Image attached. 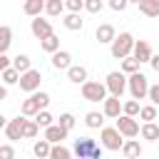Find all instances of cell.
I'll list each match as a JSON object with an SVG mask.
<instances>
[{"label":"cell","instance_id":"obj_38","mask_svg":"<svg viewBox=\"0 0 159 159\" xmlns=\"http://www.w3.org/2000/svg\"><path fill=\"white\" fill-rule=\"evenodd\" d=\"M102 7H104L102 0H84V10H87V12H99Z\"/></svg>","mask_w":159,"mask_h":159},{"label":"cell","instance_id":"obj_36","mask_svg":"<svg viewBox=\"0 0 159 159\" xmlns=\"http://www.w3.org/2000/svg\"><path fill=\"white\" fill-rule=\"evenodd\" d=\"M65 7H67L72 15H80V12L84 10V0H67V2H65Z\"/></svg>","mask_w":159,"mask_h":159},{"label":"cell","instance_id":"obj_23","mask_svg":"<svg viewBox=\"0 0 159 159\" xmlns=\"http://www.w3.org/2000/svg\"><path fill=\"white\" fill-rule=\"evenodd\" d=\"M10 42H12V30H10L7 25H0V55L7 52Z\"/></svg>","mask_w":159,"mask_h":159},{"label":"cell","instance_id":"obj_45","mask_svg":"<svg viewBox=\"0 0 159 159\" xmlns=\"http://www.w3.org/2000/svg\"><path fill=\"white\" fill-rule=\"evenodd\" d=\"M5 127H7V119H5L2 114H0V129H5Z\"/></svg>","mask_w":159,"mask_h":159},{"label":"cell","instance_id":"obj_17","mask_svg":"<svg viewBox=\"0 0 159 159\" xmlns=\"http://www.w3.org/2000/svg\"><path fill=\"white\" fill-rule=\"evenodd\" d=\"M122 154H124L127 159H139V157H142V144H139L137 139H127L124 147H122Z\"/></svg>","mask_w":159,"mask_h":159},{"label":"cell","instance_id":"obj_32","mask_svg":"<svg viewBox=\"0 0 159 159\" xmlns=\"http://www.w3.org/2000/svg\"><path fill=\"white\" fill-rule=\"evenodd\" d=\"M0 77H2V82H5V84H17V82H20V72H17V70H12V67H7Z\"/></svg>","mask_w":159,"mask_h":159},{"label":"cell","instance_id":"obj_25","mask_svg":"<svg viewBox=\"0 0 159 159\" xmlns=\"http://www.w3.org/2000/svg\"><path fill=\"white\" fill-rule=\"evenodd\" d=\"M84 124H87L89 129H99V127L104 124V114H99V112H87V114H84Z\"/></svg>","mask_w":159,"mask_h":159},{"label":"cell","instance_id":"obj_27","mask_svg":"<svg viewBox=\"0 0 159 159\" xmlns=\"http://www.w3.org/2000/svg\"><path fill=\"white\" fill-rule=\"evenodd\" d=\"M40 47H42L45 52L55 55V52H60V37H57V35H50L47 40H42V42H40Z\"/></svg>","mask_w":159,"mask_h":159},{"label":"cell","instance_id":"obj_8","mask_svg":"<svg viewBox=\"0 0 159 159\" xmlns=\"http://www.w3.org/2000/svg\"><path fill=\"white\" fill-rule=\"evenodd\" d=\"M139 122L137 119H132V117H127V114H122V117H117V132L122 134V137H127V139H134L137 134H139Z\"/></svg>","mask_w":159,"mask_h":159},{"label":"cell","instance_id":"obj_21","mask_svg":"<svg viewBox=\"0 0 159 159\" xmlns=\"http://www.w3.org/2000/svg\"><path fill=\"white\" fill-rule=\"evenodd\" d=\"M32 152H35V157H37V159H50L52 144H50L47 139H37V142L32 144Z\"/></svg>","mask_w":159,"mask_h":159},{"label":"cell","instance_id":"obj_12","mask_svg":"<svg viewBox=\"0 0 159 159\" xmlns=\"http://www.w3.org/2000/svg\"><path fill=\"white\" fill-rule=\"evenodd\" d=\"M102 104H104V107H102V114H104V117H109V119L122 117V102H119L117 97H107Z\"/></svg>","mask_w":159,"mask_h":159},{"label":"cell","instance_id":"obj_6","mask_svg":"<svg viewBox=\"0 0 159 159\" xmlns=\"http://www.w3.org/2000/svg\"><path fill=\"white\" fill-rule=\"evenodd\" d=\"M104 87H107V92H109V97H122V92L127 89V77H124V72H109L107 75V82H104Z\"/></svg>","mask_w":159,"mask_h":159},{"label":"cell","instance_id":"obj_33","mask_svg":"<svg viewBox=\"0 0 159 159\" xmlns=\"http://www.w3.org/2000/svg\"><path fill=\"white\" fill-rule=\"evenodd\" d=\"M139 117L144 119V124H149V122H154V119H157V107H154V104H147V107H142V112H139Z\"/></svg>","mask_w":159,"mask_h":159},{"label":"cell","instance_id":"obj_34","mask_svg":"<svg viewBox=\"0 0 159 159\" xmlns=\"http://www.w3.org/2000/svg\"><path fill=\"white\" fill-rule=\"evenodd\" d=\"M52 119H55V117H52V114H50L47 109H42V112H40L37 117H35L37 127H45V129H47V127H52Z\"/></svg>","mask_w":159,"mask_h":159},{"label":"cell","instance_id":"obj_7","mask_svg":"<svg viewBox=\"0 0 159 159\" xmlns=\"http://www.w3.org/2000/svg\"><path fill=\"white\" fill-rule=\"evenodd\" d=\"M40 82H42V75H40V70H30V72H25V75H20V89L22 92H30V94H35V92H40Z\"/></svg>","mask_w":159,"mask_h":159},{"label":"cell","instance_id":"obj_11","mask_svg":"<svg viewBox=\"0 0 159 159\" xmlns=\"http://www.w3.org/2000/svg\"><path fill=\"white\" fill-rule=\"evenodd\" d=\"M22 129H25V117H15V119L7 122L5 134H7L10 142H17V139H22Z\"/></svg>","mask_w":159,"mask_h":159},{"label":"cell","instance_id":"obj_41","mask_svg":"<svg viewBox=\"0 0 159 159\" xmlns=\"http://www.w3.org/2000/svg\"><path fill=\"white\" fill-rule=\"evenodd\" d=\"M149 99H152V104L157 107L159 104V84H154V87H149V94H147Z\"/></svg>","mask_w":159,"mask_h":159},{"label":"cell","instance_id":"obj_18","mask_svg":"<svg viewBox=\"0 0 159 159\" xmlns=\"http://www.w3.org/2000/svg\"><path fill=\"white\" fill-rule=\"evenodd\" d=\"M20 112H22V117H37L42 109H40V104H37V99L30 94L25 102H22V107H20Z\"/></svg>","mask_w":159,"mask_h":159},{"label":"cell","instance_id":"obj_9","mask_svg":"<svg viewBox=\"0 0 159 159\" xmlns=\"http://www.w3.org/2000/svg\"><path fill=\"white\" fill-rule=\"evenodd\" d=\"M30 30H32V35L42 42V40H47L50 35H55L52 32V25H50V20H42V17H35L32 22H30Z\"/></svg>","mask_w":159,"mask_h":159},{"label":"cell","instance_id":"obj_40","mask_svg":"<svg viewBox=\"0 0 159 159\" xmlns=\"http://www.w3.org/2000/svg\"><path fill=\"white\" fill-rule=\"evenodd\" d=\"M109 7L114 12H122V10H127V0H109Z\"/></svg>","mask_w":159,"mask_h":159},{"label":"cell","instance_id":"obj_24","mask_svg":"<svg viewBox=\"0 0 159 159\" xmlns=\"http://www.w3.org/2000/svg\"><path fill=\"white\" fill-rule=\"evenodd\" d=\"M45 12H47L50 17H57V15L65 12V2H62V0H47V2H45Z\"/></svg>","mask_w":159,"mask_h":159},{"label":"cell","instance_id":"obj_4","mask_svg":"<svg viewBox=\"0 0 159 159\" xmlns=\"http://www.w3.org/2000/svg\"><path fill=\"white\" fill-rule=\"evenodd\" d=\"M99 142H102V147L109 149V152H119V149L124 147V139H122V134L117 132V127H102Z\"/></svg>","mask_w":159,"mask_h":159},{"label":"cell","instance_id":"obj_2","mask_svg":"<svg viewBox=\"0 0 159 159\" xmlns=\"http://www.w3.org/2000/svg\"><path fill=\"white\" fill-rule=\"evenodd\" d=\"M134 42H137V40H134L129 32H119V35L114 37V42L109 45V52H112V57H117V60H127V57H132Z\"/></svg>","mask_w":159,"mask_h":159},{"label":"cell","instance_id":"obj_43","mask_svg":"<svg viewBox=\"0 0 159 159\" xmlns=\"http://www.w3.org/2000/svg\"><path fill=\"white\" fill-rule=\"evenodd\" d=\"M149 65H152V70H154V72H159V55H154V57L149 60Z\"/></svg>","mask_w":159,"mask_h":159},{"label":"cell","instance_id":"obj_16","mask_svg":"<svg viewBox=\"0 0 159 159\" xmlns=\"http://www.w3.org/2000/svg\"><path fill=\"white\" fill-rule=\"evenodd\" d=\"M67 80L75 82V84H84V82H87V67H82V65H72V67L67 70Z\"/></svg>","mask_w":159,"mask_h":159},{"label":"cell","instance_id":"obj_28","mask_svg":"<svg viewBox=\"0 0 159 159\" xmlns=\"http://www.w3.org/2000/svg\"><path fill=\"white\" fill-rule=\"evenodd\" d=\"M62 25H65L67 30H72V32H75V30H82V17H80V15L67 12V15H65V20H62Z\"/></svg>","mask_w":159,"mask_h":159},{"label":"cell","instance_id":"obj_5","mask_svg":"<svg viewBox=\"0 0 159 159\" xmlns=\"http://www.w3.org/2000/svg\"><path fill=\"white\" fill-rule=\"evenodd\" d=\"M82 97H84L87 102H104V99H107V87H104L102 82L87 80V82L82 84Z\"/></svg>","mask_w":159,"mask_h":159},{"label":"cell","instance_id":"obj_20","mask_svg":"<svg viewBox=\"0 0 159 159\" xmlns=\"http://www.w3.org/2000/svg\"><path fill=\"white\" fill-rule=\"evenodd\" d=\"M42 10H45V2H42V0H27V2L22 5V12H25V15H30L32 20H35V17H40V12H42Z\"/></svg>","mask_w":159,"mask_h":159},{"label":"cell","instance_id":"obj_13","mask_svg":"<svg viewBox=\"0 0 159 159\" xmlns=\"http://www.w3.org/2000/svg\"><path fill=\"white\" fill-rule=\"evenodd\" d=\"M94 37L102 42V45H112L114 42V37H117V30H114V25H109V22H102L99 27H97V32H94Z\"/></svg>","mask_w":159,"mask_h":159},{"label":"cell","instance_id":"obj_35","mask_svg":"<svg viewBox=\"0 0 159 159\" xmlns=\"http://www.w3.org/2000/svg\"><path fill=\"white\" fill-rule=\"evenodd\" d=\"M75 122H77V119H75V114L65 112V114H60V122H57V124H60V127H62L65 132H70V129L75 127Z\"/></svg>","mask_w":159,"mask_h":159},{"label":"cell","instance_id":"obj_29","mask_svg":"<svg viewBox=\"0 0 159 159\" xmlns=\"http://www.w3.org/2000/svg\"><path fill=\"white\" fill-rule=\"evenodd\" d=\"M139 112H142V107H139V102H137V99H129V102H124V104H122V114H127V117H132V119H134Z\"/></svg>","mask_w":159,"mask_h":159},{"label":"cell","instance_id":"obj_19","mask_svg":"<svg viewBox=\"0 0 159 159\" xmlns=\"http://www.w3.org/2000/svg\"><path fill=\"white\" fill-rule=\"evenodd\" d=\"M139 12L147 17H159V0H139Z\"/></svg>","mask_w":159,"mask_h":159},{"label":"cell","instance_id":"obj_31","mask_svg":"<svg viewBox=\"0 0 159 159\" xmlns=\"http://www.w3.org/2000/svg\"><path fill=\"white\" fill-rule=\"evenodd\" d=\"M122 72H124V75H137V72H139V62H137L134 57L122 60Z\"/></svg>","mask_w":159,"mask_h":159},{"label":"cell","instance_id":"obj_44","mask_svg":"<svg viewBox=\"0 0 159 159\" xmlns=\"http://www.w3.org/2000/svg\"><path fill=\"white\" fill-rule=\"evenodd\" d=\"M5 97H7V87H2V84H0V102H2Z\"/></svg>","mask_w":159,"mask_h":159},{"label":"cell","instance_id":"obj_39","mask_svg":"<svg viewBox=\"0 0 159 159\" xmlns=\"http://www.w3.org/2000/svg\"><path fill=\"white\" fill-rule=\"evenodd\" d=\"M0 159H15V147L12 144H0Z\"/></svg>","mask_w":159,"mask_h":159},{"label":"cell","instance_id":"obj_10","mask_svg":"<svg viewBox=\"0 0 159 159\" xmlns=\"http://www.w3.org/2000/svg\"><path fill=\"white\" fill-rule=\"evenodd\" d=\"M132 57L142 65V62H149L152 57H154V52H152V45L147 42V40H137L134 42V50H132Z\"/></svg>","mask_w":159,"mask_h":159},{"label":"cell","instance_id":"obj_1","mask_svg":"<svg viewBox=\"0 0 159 159\" xmlns=\"http://www.w3.org/2000/svg\"><path fill=\"white\" fill-rule=\"evenodd\" d=\"M75 157L77 159H102V144H97V139L92 137H80L75 139Z\"/></svg>","mask_w":159,"mask_h":159},{"label":"cell","instance_id":"obj_26","mask_svg":"<svg viewBox=\"0 0 159 159\" xmlns=\"http://www.w3.org/2000/svg\"><path fill=\"white\" fill-rule=\"evenodd\" d=\"M139 134H142L144 139H149V142H157V139H159V127H157L154 122H149V124H142Z\"/></svg>","mask_w":159,"mask_h":159},{"label":"cell","instance_id":"obj_15","mask_svg":"<svg viewBox=\"0 0 159 159\" xmlns=\"http://www.w3.org/2000/svg\"><path fill=\"white\" fill-rule=\"evenodd\" d=\"M65 137H67V132H65L60 124H52V127H47V129H45V139H47L52 147H55V144H62V139H65Z\"/></svg>","mask_w":159,"mask_h":159},{"label":"cell","instance_id":"obj_30","mask_svg":"<svg viewBox=\"0 0 159 159\" xmlns=\"http://www.w3.org/2000/svg\"><path fill=\"white\" fill-rule=\"evenodd\" d=\"M50 159H72V152L67 147H62V144H55L52 152H50Z\"/></svg>","mask_w":159,"mask_h":159},{"label":"cell","instance_id":"obj_14","mask_svg":"<svg viewBox=\"0 0 159 159\" xmlns=\"http://www.w3.org/2000/svg\"><path fill=\"white\" fill-rule=\"evenodd\" d=\"M52 67H55V70H70V67H72V55H70L67 50L55 52V55H52Z\"/></svg>","mask_w":159,"mask_h":159},{"label":"cell","instance_id":"obj_22","mask_svg":"<svg viewBox=\"0 0 159 159\" xmlns=\"http://www.w3.org/2000/svg\"><path fill=\"white\" fill-rule=\"evenodd\" d=\"M12 70H17L20 75L30 72V70H32V62H30V57H27V55H17V57H12Z\"/></svg>","mask_w":159,"mask_h":159},{"label":"cell","instance_id":"obj_42","mask_svg":"<svg viewBox=\"0 0 159 159\" xmlns=\"http://www.w3.org/2000/svg\"><path fill=\"white\" fill-rule=\"evenodd\" d=\"M7 67H12V60H10L7 55H0V75H2Z\"/></svg>","mask_w":159,"mask_h":159},{"label":"cell","instance_id":"obj_3","mask_svg":"<svg viewBox=\"0 0 159 159\" xmlns=\"http://www.w3.org/2000/svg\"><path fill=\"white\" fill-rule=\"evenodd\" d=\"M127 87H129L132 99H144V97L149 94V82H147V77H144L142 72L129 75V77H127Z\"/></svg>","mask_w":159,"mask_h":159},{"label":"cell","instance_id":"obj_37","mask_svg":"<svg viewBox=\"0 0 159 159\" xmlns=\"http://www.w3.org/2000/svg\"><path fill=\"white\" fill-rule=\"evenodd\" d=\"M37 122H30V119H25V129H22V137H27V139H32V137H37Z\"/></svg>","mask_w":159,"mask_h":159}]
</instances>
